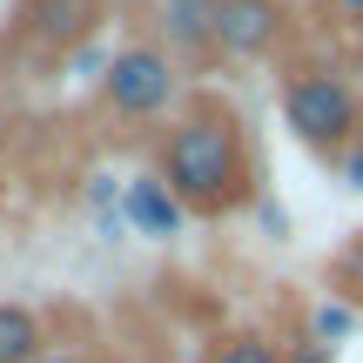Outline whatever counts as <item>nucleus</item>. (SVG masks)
I'll return each instance as SVG.
<instances>
[{"mask_svg":"<svg viewBox=\"0 0 363 363\" xmlns=\"http://www.w3.org/2000/svg\"><path fill=\"white\" fill-rule=\"evenodd\" d=\"M48 357V323L27 303H0V363H34Z\"/></svg>","mask_w":363,"mask_h":363,"instance_id":"7","label":"nucleus"},{"mask_svg":"<svg viewBox=\"0 0 363 363\" xmlns=\"http://www.w3.org/2000/svg\"><path fill=\"white\" fill-rule=\"evenodd\" d=\"M155 34L169 61H208L216 54V0H155Z\"/></svg>","mask_w":363,"mask_h":363,"instance_id":"6","label":"nucleus"},{"mask_svg":"<svg viewBox=\"0 0 363 363\" xmlns=\"http://www.w3.org/2000/svg\"><path fill=\"white\" fill-rule=\"evenodd\" d=\"M88 208H94V222H101V235H108V242L128 229V222H121V189H115L108 175H94V182H88Z\"/></svg>","mask_w":363,"mask_h":363,"instance_id":"10","label":"nucleus"},{"mask_svg":"<svg viewBox=\"0 0 363 363\" xmlns=\"http://www.w3.org/2000/svg\"><path fill=\"white\" fill-rule=\"evenodd\" d=\"M101 101L115 121H162L182 101V61L155 48V40H135V48L108 54V74H101Z\"/></svg>","mask_w":363,"mask_h":363,"instance_id":"3","label":"nucleus"},{"mask_svg":"<svg viewBox=\"0 0 363 363\" xmlns=\"http://www.w3.org/2000/svg\"><path fill=\"white\" fill-rule=\"evenodd\" d=\"M289 27V0H216V54L222 61H262Z\"/></svg>","mask_w":363,"mask_h":363,"instance_id":"4","label":"nucleus"},{"mask_svg":"<svg viewBox=\"0 0 363 363\" xmlns=\"http://www.w3.org/2000/svg\"><path fill=\"white\" fill-rule=\"evenodd\" d=\"M256 222H262V229L276 235V242L289 235V208H283V202H269V195H256Z\"/></svg>","mask_w":363,"mask_h":363,"instance_id":"11","label":"nucleus"},{"mask_svg":"<svg viewBox=\"0 0 363 363\" xmlns=\"http://www.w3.org/2000/svg\"><path fill=\"white\" fill-rule=\"evenodd\" d=\"M289 363H330V350H323V343H296V350H283Z\"/></svg>","mask_w":363,"mask_h":363,"instance_id":"13","label":"nucleus"},{"mask_svg":"<svg viewBox=\"0 0 363 363\" xmlns=\"http://www.w3.org/2000/svg\"><path fill=\"white\" fill-rule=\"evenodd\" d=\"M343 337H357V310H350V303H316V310H310V343L337 350Z\"/></svg>","mask_w":363,"mask_h":363,"instance_id":"8","label":"nucleus"},{"mask_svg":"<svg viewBox=\"0 0 363 363\" xmlns=\"http://www.w3.org/2000/svg\"><path fill=\"white\" fill-rule=\"evenodd\" d=\"M343 7H350V13H363V0H343Z\"/></svg>","mask_w":363,"mask_h":363,"instance_id":"15","label":"nucleus"},{"mask_svg":"<svg viewBox=\"0 0 363 363\" xmlns=\"http://www.w3.org/2000/svg\"><path fill=\"white\" fill-rule=\"evenodd\" d=\"M34 363H81V357H54V350H48V357H34Z\"/></svg>","mask_w":363,"mask_h":363,"instance_id":"14","label":"nucleus"},{"mask_svg":"<svg viewBox=\"0 0 363 363\" xmlns=\"http://www.w3.org/2000/svg\"><path fill=\"white\" fill-rule=\"evenodd\" d=\"M357 142H363V115H357Z\"/></svg>","mask_w":363,"mask_h":363,"instance_id":"16","label":"nucleus"},{"mask_svg":"<svg viewBox=\"0 0 363 363\" xmlns=\"http://www.w3.org/2000/svg\"><path fill=\"white\" fill-rule=\"evenodd\" d=\"M155 175L175 189L189 216H229V208L256 202V169H249L242 121L216 101H195L169 121L155 148Z\"/></svg>","mask_w":363,"mask_h":363,"instance_id":"1","label":"nucleus"},{"mask_svg":"<svg viewBox=\"0 0 363 363\" xmlns=\"http://www.w3.org/2000/svg\"><path fill=\"white\" fill-rule=\"evenodd\" d=\"M337 169H343V182H350V189H363V142H350L337 155Z\"/></svg>","mask_w":363,"mask_h":363,"instance_id":"12","label":"nucleus"},{"mask_svg":"<svg viewBox=\"0 0 363 363\" xmlns=\"http://www.w3.org/2000/svg\"><path fill=\"white\" fill-rule=\"evenodd\" d=\"M208 363H289V357L276 350L269 337H249V330H242V337H222L216 350H208Z\"/></svg>","mask_w":363,"mask_h":363,"instance_id":"9","label":"nucleus"},{"mask_svg":"<svg viewBox=\"0 0 363 363\" xmlns=\"http://www.w3.org/2000/svg\"><path fill=\"white\" fill-rule=\"evenodd\" d=\"M121 222H128L135 235H148V242H175V235L189 229V208L175 202L169 182L148 169V175H128V189H121Z\"/></svg>","mask_w":363,"mask_h":363,"instance_id":"5","label":"nucleus"},{"mask_svg":"<svg viewBox=\"0 0 363 363\" xmlns=\"http://www.w3.org/2000/svg\"><path fill=\"white\" fill-rule=\"evenodd\" d=\"M357 115H363V101L350 94L343 74H330V67H289V81H283V121H289V135H296L303 148L343 155V148L357 142Z\"/></svg>","mask_w":363,"mask_h":363,"instance_id":"2","label":"nucleus"}]
</instances>
